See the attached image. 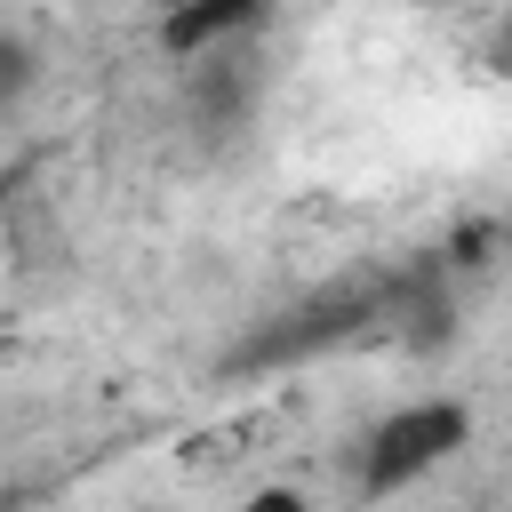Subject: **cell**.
I'll return each instance as SVG.
<instances>
[{
	"label": "cell",
	"instance_id": "6da1fadb",
	"mask_svg": "<svg viewBox=\"0 0 512 512\" xmlns=\"http://www.w3.org/2000/svg\"><path fill=\"white\" fill-rule=\"evenodd\" d=\"M392 312V288H376V280H352V288H328V296H312V304H288L280 320H264L224 368L240 376V368H288V360H312V352H328V344H344V336H360L368 320H384Z\"/></svg>",
	"mask_w": 512,
	"mask_h": 512
},
{
	"label": "cell",
	"instance_id": "7a4b0ae2",
	"mask_svg": "<svg viewBox=\"0 0 512 512\" xmlns=\"http://www.w3.org/2000/svg\"><path fill=\"white\" fill-rule=\"evenodd\" d=\"M464 432H472V416H464L456 400H416V408L384 416V424L360 440V488H368V496H392V488L424 480L440 456L464 448Z\"/></svg>",
	"mask_w": 512,
	"mask_h": 512
},
{
	"label": "cell",
	"instance_id": "3957f363",
	"mask_svg": "<svg viewBox=\"0 0 512 512\" xmlns=\"http://www.w3.org/2000/svg\"><path fill=\"white\" fill-rule=\"evenodd\" d=\"M264 16H272V0H176V8H160V48L184 64L200 48H224V40L256 32Z\"/></svg>",
	"mask_w": 512,
	"mask_h": 512
},
{
	"label": "cell",
	"instance_id": "277c9868",
	"mask_svg": "<svg viewBox=\"0 0 512 512\" xmlns=\"http://www.w3.org/2000/svg\"><path fill=\"white\" fill-rule=\"evenodd\" d=\"M192 64V104L208 112V120H240L248 112V96H256V72L240 64V56H216V48H200V56H184Z\"/></svg>",
	"mask_w": 512,
	"mask_h": 512
},
{
	"label": "cell",
	"instance_id": "5b68a950",
	"mask_svg": "<svg viewBox=\"0 0 512 512\" xmlns=\"http://www.w3.org/2000/svg\"><path fill=\"white\" fill-rule=\"evenodd\" d=\"M32 72H40V64H32V48H24L16 32H0V112H16V104H24Z\"/></svg>",
	"mask_w": 512,
	"mask_h": 512
},
{
	"label": "cell",
	"instance_id": "8992f818",
	"mask_svg": "<svg viewBox=\"0 0 512 512\" xmlns=\"http://www.w3.org/2000/svg\"><path fill=\"white\" fill-rule=\"evenodd\" d=\"M496 56H504V72H512V16H504V48H496Z\"/></svg>",
	"mask_w": 512,
	"mask_h": 512
},
{
	"label": "cell",
	"instance_id": "52a82bcc",
	"mask_svg": "<svg viewBox=\"0 0 512 512\" xmlns=\"http://www.w3.org/2000/svg\"><path fill=\"white\" fill-rule=\"evenodd\" d=\"M160 8H176V0H160Z\"/></svg>",
	"mask_w": 512,
	"mask_h": 512
}]
</instances>
